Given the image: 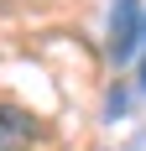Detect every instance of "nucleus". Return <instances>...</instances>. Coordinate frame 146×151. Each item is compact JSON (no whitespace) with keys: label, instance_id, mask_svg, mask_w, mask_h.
<instances>
[{"label":"nucleus","instance_id":"f257e3e1","mask_svg":"<svg viewBox=\"0 0 146 151\" xmlns=\"http://www.w3.org/2000/svg\"><path fill=\"white\" fill-rule=\"evenodd\" d=\"M31 136H37V120H31L21 104H0V151H21L31 146Z\"/></svg>","mask_w":146,"mask_h":151},{"label":"nucleus","instance_id":"f03ea898","mask_svg":"<svg viewBox=\"0 0 146 151\" xmlns=\"http://www.w3.org/2000/svg\"><path fill=\"white\" fill-rule=\"evenodd\" d=\"M131 42H136V0H115V26H110V52H115V63L131 58Z\"/></svg>","mask_w":146,"mask_h":151},{"label":"nucleus","instance_id":"7ed1b4c3","mask_svg":"<svg viewBox=\"0 0 146 151\" xmlns=\"http://www.w3.org/2000/svg\"><path fill=\"white\" fill-rule=\"evenodd\" d=\"M141 83H146V68H141Z\"/></svg>","mask_w":146,"mask_h":151}]
</instances>
